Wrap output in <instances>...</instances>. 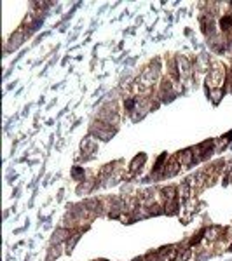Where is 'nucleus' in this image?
I'll return each mask as SVG.
<instances>
[{"instance_id":"39448f33","label":"nucleus","mask_w":232,"mask_h":261,"mask_svg":"<svg viewBox=\"0 0 232 261\" xmlns=\"http://www.w3.org/2000/svg\"><path fill=\"white\" fill-rule=\"evenodd\" d=\"M190 258V249H185L183 253H180V256H178V261H187Z\"/></svg>"},{"instance_id":"f03ea898","label":"nucleus","mask_w":232,"mask_h":261,"mask_svg":"<svg viewBox=\"0 0 232 261\" xmlns=\"http://www.w3.org/2000/svg\"><path fill=\"white\" fill-rule=\"evenodd\" d=\"M230 26H232V16H224V18L220 19V28L224 30V31H227Z\"/></svg>"},{"instance_id":"7ed1b4c3","label":"nucleus","mask_w":232,"mask_h":261,"mask_svg":"<svg viewBox=\"0 0 232 261\" xmlns=\"http://www.w3.org/2000/svg\"><path fill=\"white\" fill-rule=\"evenodd\" d=\"M166 153H162L159 158H157V162H155V165H154V172H159V171L162 169V165H164V160H166Z\"/></svg>"},{"instance_id":"423d86ee","label":"nucleus","mask_w":232,"mask_h":261,"mask_svg":"<svg viewBox=\"0 0 232 261\" xmlns=\"http://www.w3.org/2000/svg\"><path fill=\"white\" fill-rule=\"evenodd\" d=\"M134 105H136V99H126L127 112H133V110H134Z\"/></svg>"},{"instance_id":"f257e3e1","label":"nucleus","mask_w":232,"mask_h":261,"mask_svg":"<svg viewBox=\"0 0 232 261\" xmlns=\"http://www.w3.org/2000/svg\"><path fill=\"white\" fill-rule=\"evenodd\" d=\"M192 155H194V152H192V150H185L183 153H180V160H182V164L190 165V164H192Z\"/></svg>"},{"instance_id":"20e7f679","label":"nucleus","mask_w":232,"mask_h":261,"mask_svg":"<svg viewBox=\"0 0 232 261\" xmlns=\"http://www.w3.org/2000/svg\"><path fill=\"white\" fill-rule=\"evenodd\" d=\"M72 174H73L75 179H82V178H84V169H80V167H73Z\"/></svg>"},{"instance_id":"0eeeda50","label":"nucleus","mask_w":232,"mask_h":261,"mask_svg":"<svg viewBox=\"0 0 232 261\" xmlns=\"http://www.w3.org/2000/svg\"><path fill=\"white\" fill-rule=\"evenodd\" d=\"M230 251H232V246H230Z\"/></svg>"}]
</instances>
